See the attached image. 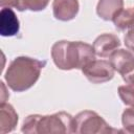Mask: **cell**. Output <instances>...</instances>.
<instances>
[{"mask_svg": "<svg viewBox=\"0 0 134 134\" xmlns=\"http://www.w3.org/2000/svg\"><path fill=\"white\" fill-rule=\"evenodd\" d=\"M92 45L81 41H58L51 47V58L59 69H82L95 59Z\"/></svg>", "mask_w": 134, "mask_h": 134, "instance_id": "cell-1", "label": "cell"}, {"mask_svg": "<svg viewBox=\"0 0 134 134\" xmlns=\"http://www.w3.org/2000/svg\"><path fill=\"white\" fill-rule=\"evenodd\" d=\"M45 65V61L24 55L18 57L8 65L4 74L5 82L13 91H25L36 84Z\"/></svg>", "mask_w": 134, "mask_h": 134, "instance_id": "cell-2", "label": "cell"}, {"mask_svg": "<svg viewBox=\"0 0 134 134\" xmlns=\"http://www.w3.org/2000/svg\"><path fill=\"white\" fill-rule=\"evenodd\" d=\"M73 119L67 112L51 115H28L22 124L23 133H73Z\"/></svg>", "mask_w": 134, "mask_h": 134, "instance_id": "cell-3", "label": "cell"}, {"mask_svg": "<svg viewBox=\"0 0 134 134\" xmlns=\"http://www.w3.org/2000/svg\"><path fill=\"white\" fill-rule=\"evenodd\" d=\"M119 132L113 129L100 115L94 111L85 110L75 115L73 119V133L89 134H107Z\"/></svg>", "mask_w": 134, "mask_h": 134, "instance_id": "cell-4", "label": "cell"}, {"mask_svg": "<svg viewBox=\"0 0 134 134\" xmlns=\"http://www.w3.org/2000/svg\"><path fill=\"white\" fill-rule=\"evenodd\" d=\"M81 70L87 80L93 84H102L112 80L115 71L109 61L96 59L87 63Z\"/></svg>", "mask_w": 134, "mask_h": 134, "instance_id": "cell-5", "label": "cell"}, {"mask_svg": "<svg viewBox=\"0 0 134 134\" xmlns=\"http://www.w3.org/2000/svg\"><path fill=\"white\" fill-rule=\"evenodd\" d=\"M109 62L121 76L127 75L134 69V54L130 50L117 48L110 54Z\"/></svg>", "mask_w": 134, "mask_h": 134, "instance_id": "cell-6", "label": "cell"}, {"mask_svg": "<svg viewBox=\"0 0 134 134\" xmlns=\"http://www.w3.org/2000/svg\"><path fill=\"white\" fill-rule=\"evenodd\" d=\"M92 46L96 55L109 58L110 54L120 46V40L113 34H103L95 39Z\"/></svg>", "mask_w": 134, "mask_h": 134, "instance_id": "cell-7", "label": "cell"}, {"mask_svg": "<svg viewBox=\"0 0 134 134\" xmlns=\"http://www.w3.org/2000/svg\"><path fill=\"white\" fill-rule=\"evenodd\" d=\"M79 8L77 0H53L52 3L53 16L60 21L72 20L77 15Z\"/></svg>", "mask_w": 134, "mask_h": 134, "instance_id": "cell-8", "label": "cell"}, {"mask_svg": "<svg viewBox=\"0 0 134 134\" xmlns=\"http://www.w3.org/2000/svg\"><path fill=\"white\" fill-rule=\"evenodd\" d=\"M20 23L10 7H2L0 12V34L3 37H13L19 32Z\"/></svg>", "mask_w": 134, "mask_h": 134, "instance_id": "cell-9", "label": "cell"}, {"mask_svg": "<svg viewBox=\"0 0 134 134\" xmlns=\"http://www.w3.org/2000/svg\"><path fill=\"white\" fill-rule=\"evenodd\" d=\"M18 122V114L14 107L8 103L0 105V133L5 134L12 132Z\"/></svg>", "mask_w": 134, "mask_h": 134, "instance_id": "cell-10", "label": "cell"}, {"mask_svg": "<svg viewBox=\"0 0 134 134\" xmlns=\"http://www.w3.org/2000/svg\"><path fill=\"white\" fill-rule=\"evenodd\" d=\"M122 8V0H98L96 5V14L105 21H112Z\"/></svg>", "mask_w": 134, "mask_h": 134, "instance_id": "cell-11", "label": "cell"}, {"mask_svg": "<svg viewBox=\"0 0 134 134\" xmlns=\"http://www.w3.org/2000/svg\"><path fill=\"white\" fill-rule=\"evenodd\" d=\"M112 21L118 30H120V31L126 30L130 25H132L134 23V6L122 8L113 18Z\"/></svg>", "mask_w": 134, "mask_h": 134, "instance_id": "cell-12", "label": "cell"}, {"mask_svg": "<svg viewBox=\"0 0 134 134\" xmlns=\"http://www.w3.org/2000/svg\"><path fill=\"white\" fill-rule=\"evenodd\" d=\"M50 0H19V5L17 7L18 10H31L39 12L43 10L49 3Z\"/></svg>", "mask_w": 134, "mask_h": 134, "instance_id": "cell-13", "label": "cell"}, {"mask_svg": "<svg viewBox=\"0 0 134 134\" xmlns=\"http://www.w3.org/2000/svg\"><path fill=\"white\" fill-rule=\"evenodd\" d=\"M118 95L121 102L130 107H134V87L131 85H124L118 87Z\"/></svg>", "mask_w": 134, "mask_h": 134, "instance_id": "cell-14", "label": "cell"}, {"mask_svg": "<svg viewBox=\"0 0 134 134\" xmlns=\"http://www.w3.org/2000/svg\"><path fill=\"white\" fill-rule=\"evenodd\" d=\"M121 124L125 132L134 134V107L128 108L122 112Z\"/></svg>", "mask_w": 134, "mask_h": 134, "instance_id": "cell-15", "label": "cell"}, {"mask_svg": "<svg viewBox=\"0 0 134 134\" xmlns=\"http://www.w3.org/2000/svg\"><path fill=\"white\" fill-rule=\"evenodd\" d=\"M124 42H125L126 47L134 53V23L126 29V34H125V37H124Z\"/></svg>", "mask_w": 134, "mask_h": 134, "instance_id": "cell-16", "label": "cell"}, {"mask_svg": "<svg viewBox=\"0 0 134 134\" xmlns=\"http://www.w3.org/2000/svg\"><path fill=\"white\" fill-rule=\"evenodd\" d=\"M1 7H18L19 0H0Z\"/></svg>", "mask_w": 134, "mask_h": 134, "instance_id": "cell-17", "label": "cell"}, {"mask_svg": "<svg viewBox=\"0 0 134 134\" xmlns=\"http://www.w3.org/2000/svg\"><path fill=\"white\" fill-rule=\"evenodd\" d=\"M122 79H124V81H125L127 84H129V85H131V86L134 87V69H133L130 73H128L127 75L122 76Z\"/></svg>", "mask_w": 134, "mask_h": 134, "instance_id": "cell-18", "label": "cell"}, {"mask_svg": "<svg viewBox=\"0 0 134 134\" xmlns=\"http://www.w3.org/2000/svg\"><path fill=\"white\" fill-rule=\"evenodd\" d=\"M6 87L3 82H1V103H5L6 99L9 97V94L6 93Z\"/></svg>", "mask_w": 134, "mask_h": 134, "instance_id": "cell-19", "label": "cell"}]
</instances>
